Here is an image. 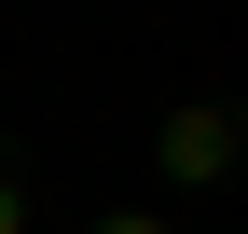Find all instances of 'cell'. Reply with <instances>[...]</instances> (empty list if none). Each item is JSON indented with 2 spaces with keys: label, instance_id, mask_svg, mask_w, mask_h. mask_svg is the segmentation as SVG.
<instances>
[{
  "label": "cell",
  "instance_id": "1",
  "mask_svg": "<svg viewBox=\"0 0 248 234\" xmlns=\"http://www.w3.org/2000/svg\"><path fill=\"white\" fill-rule=\"evenodd\" d=\"M234 152H248V138H234V110H221V97H179L166 124H152V179H166V193H221V179H234Z\"/></svg>",
  "mask_w": 248,
  "mask_h": 234
},
{
  "label": "cell",
  "instance_id": "2",
  "mask_svg": "<svg viewBox=\"0 0 248 234\" xmlns=\"http://www.w3.org/2000/svg\"><path fill=\"white\" fill-rule=\"evenodd\" d=\"M97 234H179L166 207H97Z\"/></svg>",
  "mask_w": 248,
  "mask_h": 234
},
{
  "label": "cell",
  "instance_id": "3",
  "mask_svg": "<svg viewBox=\"0 0 248 234\" xmlns=\"http://www.w3.org/2000/svg\"><path fill=\"white\" fill-rule=\"evenodd\" d=\"M0 234H28V193H14V179H0Z\"/></svg>",
  "mask_w": 248,
  "mask_h": 234
}]
</instances>
